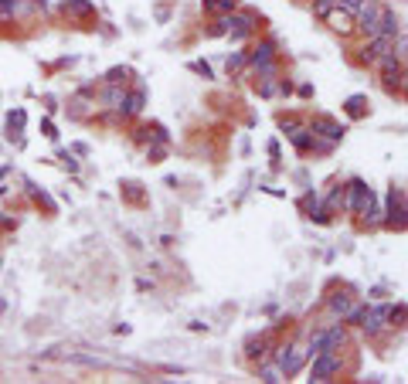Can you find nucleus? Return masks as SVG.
Here are the masks:
<instances>
[{
	"label": "nucleus",
	"instance_id": "nucleus-10",
	"mask_svg": "<svg viewBox=\"0 0 408 384\" xmlns=\"http://www.w3.org/2000/svg\"><path fill=\"white\" fill-rule=\"evenodd\" d=\"M269 350H272L269 333H252V337L245 340V361H252V364H262V361L269 357Z\"/></svg>",
	"mask_w": 408,
	"mask_h": 384
},
{
	"label": "nucleus",
	"instance_id": "nucleus-31",
	"mask_svg": "<svg viewBox=\"0 0 408 384\" xmlns=\"http://www.w3.org/2000/svg\"><path fill=\"white\" fill-rule=\"evenodd\" d=\"M279 92H283V96H290V92H292V82H290V78H283V82H279Z\"/></svg>",
	"mask_w": 408,
	"mask_h": 384
},
{
	"label": "nucleus",
	"instance_id": "nucleus-25",
	"mask_svg": "<svg viewBox=\"0 0 408 384\" xmlns=\"http://www.w3.org/2000/svg\"><path fill=\"white\" fill-rule=\"evenodd\" d=\"M106 82H109V85H126V82H130V68H113V72L106 75Z\"/></svg>",
	"mask_w": 408,
	"mask_h": 384
},
{
	"label": "nucleus",
	"instance_id": "nucleus-6",
	"mask_svg": "<svg viewBox=\"0 0 408 384\" xmlns=\"http://www.w3.org/2000/svg\"><path fill=\"white\" fill-rule=\"evenodd\" d=\"M391 48H395V35H374V38H364V44L357 48V61L374 68V61H378L381 55H388Z\"/></svg>",
	"mask_w": 408,
	"mask_h": 384
},
{
	"label": "nucleus",
	"instance_id": "nucleus-28",
	"mask_svg": "<svg viewBox=\"0 0 408 384\" xmlns=\"http://www.w3.org/2000/svg\"><path fill=\"white\" fill-rule=\"evenodd\" d=\"M361 4H364V0H337V7H344V11H350V14H357Z\"/></svg>",
	"mask_w": 408,
	"mask_h": 384
},
{
	"label": "nucleus",
	"instance_id": "nucleus-14",
	"mask_svg": "<svg viewBox=\"0 0 408 384\" xmlns=\"http://www.w3.org/2000/svg\"><path fill=\"white\" fill-rule=\"evenodd\" d=\"M238 7H242V0H201L204 14H232Z\"/></svg>",
	"mask_w": 408,
	"mask_h": 384
},
{
	"label": "nucleus",
	"instance_id": "nucleus-26",
	"mask_svg": "<svg viewBox=\"0 0 408 384\" xmlns=\"http://www.w3.org/2000/svg\"><path fill=\"white\" fill-rule=\"evenodd\" d=\"M299 126H303L299 119H292V116H279V130H283V133H286V136H290V133H296Z\"/></svg>",
	"mask_w": 408,
	"mask_h": 384
},
{
	"label": "nucleus",
	"instance_id": "nucleus-22",
	"mask_svg": "<svg viewBox=\"0 0 408 384\" xmlns=\"http://www.w3.org/2000/svg\"><path fill=\"white\" fill-rule=\"evenodd\" d=\"M310 7H313V18H327V14H330L333 7H337V0H310Z\"/></svg>",
	"mask_w": 408,
	"mask_h": 384
},
{
	"label": "nucleus",
	"instance_id": "nucleus-29",
	"mask_svg": "<svg viewBox=\"0 0 408 384\" xmlns=\"http://www.w3.org/2000/svg\"><path fill=\"white\" fill-rule=\"evenodd\" d=\"M191 72H197V75H204V78H214V75H211V68H208L204 61H191Z\"/></svg>",
	"mask_w": 408,
	"mask_h": 384
},
{
	"label": "nucleus",
	"instance_id": "nucleus-11",
	"mask_svg": "<svg viewBox=\"0 0 408 384\" xmlns=\"http://www.w3.org/2000/svg\"><path fill=\"white\" fill-rule=\"evenodd\" d=\"M299 208H303V214L313 218V221H330V211L323 208V201H320V194H316V191L303 194V197H299Z\"/></svg>",
	"mask_w": 408,
	"mask_h": 384
},
{
	"label": "nucleus",
	"instance_id": "nucleus-18",
	"mask_svg": "<svg viewBox=\"0 0 408 384\" xmlns=\"http://www.w3.org/2000/svg\"><path fill=\"white\" fill-rule=\"evenodd\" d=\"M61 11H65V14H72V18H92V14H96V7H92V4H85V0H65V4H61Z\"/></svg>",
	"mask_w": 408,
	"mask_h": 384
},
{
	"label": "nucleus",
	"instance_id": "nucleus-23",
	"mask_svg": "<svg viewBox=\"0 0 408 384\" xmlns=\"http://www.w3.org/2000/svg\"><path fill=\"white\" fill-rule=\"evenodd\" d=\"M391 51L402 58V61H408V31H398V35H395V48H391Z\"/></svg>",
	"mask_w": 408,
	"mask_h": 384
},
{
	"label": "nucleus",
	"instance_id": "nucleus-17",
	"mask_svg": "<svg viewBox=\"0 0 408 384\" xmlns=\"http://www.w3.org/2000/svg\"><path fill=\"white\" fill-rule=\"evenodd\" d=\"M344 109H347L350 119H361V116L371 113V102H368V96H350L347 102H344Z\"/></svg>",
	"mask_w": 408,
	"mask_h": 384
},
{
	"label": "nucleus",
	"instance_id": "nucleus-8",
	"mask_svg": "<svg viewBox=\"0 0 408 384\" xmlns=\"http://www.w3.org/2000/svg\"><path fill=\"white\" fill-rule=\"evenodd\" d=\"M269 61H279V44H276V38H262L252 51H249V68L269 65Z\"/></svg>",
	"mask_w": 408,
	"mask_h": 384
},
{
	"label": "nucleus",
	"instance_id": "nucleus-30",
	"mask_svg": "<svg viewBox=\"0 0 408 384\" xmlns=\"http://www.w3.org/2000/svg\"><path fill=\"white\" fill-rule=\"evenodd\" d=\"M398 92H402V96H408V61H405V68H402V82H398Z\"/></svg>",
	"mask_w": 408,
	"mask_h": 384
},
{
	"label": "nucleus",
	"instance_id": "nucleus-15",
	"mask_svg": "<svg viewBox=\"0 0 408 384\" xmlns=\"http://www.w3.org/2000/svg\"><path fill=\"white\" fill-rule=\"evenodd\" d=\"M255 374H259V381H266V384H279V381H286L276 361H262V364H255Z\"/></svg>",
	"mask_w": 408,
	"mask_h": 384
},
{
	"label": "nucleus",
	"instance_id": "nucleus-2",
	"mask_svg": "<svg viewBox=\"0 0 408 384\" xmlns=\"http://www.w3.org/2000/svg\"><path fill=\"white\" fill-rule=\"evenodd\" d=\"M276 354H272V361L279 364V371H283V378H292V374H299L303 367H307V361H310V354H307V344H283V347H272Z\"/></svg>",
	"mask_w": 408,
	"mask_h": 384
},
{
	"label": "nucleus",
	"instance_id": "nucleus-12",
	"mask_svg": "<svg viewBox=\"0 0 408 384\" xmlns=\"http://www.w3.org/2000/svg\"><path fill=\"white\" fill-rule=\"evenodd\" d=\"M143 106H147V89H133V92H126V99L119 102V116H140L143 113Z\"/></svg>",
	"mask_w": 408,
	"mask_h": 384
},
{
	"label": "nucleus",
	"instance_id": "nucleus-24",
	"mask_svg": "<svg viewBox=\"0 0 408 384\" xmlns=\"http://www.w3.org/2000/svg\"><path fill=\"white\" fill-rule=\"evenodd\" d=\"M126 99V89L123 85H109V92H106V106H113V109H119V102Z\"/></svg>",
	"mask_w": 408,
	"mask_h": 384
},
{
	"label": "nucleus",
	"instance_id": "nucleus-1",
	"mask_svg": "<svg viewBox=\"0 0 408 384\" xmlns=\"http://www.w3.org/2000/svg\"><path fill=\"white\" fill-rule=\"evenodd\" d=\"M385 0H364L361 11L354 14V31L364 35V38H374V35H385Z\"/></svg>",
	"mask_w": 408,
	"mask_h": 384
},
{
	"label": "nucleus",
	"instance_id": "nucleus-21",
	"mask_svg": "<svg viewBox=\"0 0 408 384\" xmlns=\"http://www.w3.org/2000/svg\"><path fill=\"white\" fill-rule=\"evenodd\" d=\"M27 0H0V20H14Z\"/></svg>",
	"mask_w": 408,
	"mask_h": 384
},
{
	"label": "nucleus",
	"instance_id": "nucleus-13",
	"mask_svg": "<svg viewBox=\"0 0 408 384\" xmlns=\"http://www.w3.org/2000/svg\"><path fill=\"white\" fill-rule=\"evenodd\" d=\"M290 143L296 147V154H313V150H316V136L310 133V126H307V123H303L296 133H290Z\"/></svg>",
	"mask_w": 408,
	"mask_h": 384
},
{
	"label": "nucleus",
	"instance_id": "nucleus-4",
	"mask_svg": "<svg viewBox=\"0 0 408 384\" xmlns=\"http://www.w3.org/2000/svg\"><path fill=\"white\" fill-rule=\"evenodd\" d=\"M391 327V303H378V306L364 309V316H361V323H357V330L364 333V337H381L385 330Z\"/></svg>",
	"mask_w": 408,
	"mask_h": 384
},
{
	"label": "nucleus",
	"instance_id": "nucleus-32",
	"mask_svg": "<svg viewBox=\"0 0 408 384\" xmlns=\"http://www.w3.org/2000/svg\"><path fill=\"white\" fill-rule=\"evenodd\" d=\"M150 156H154V163H160V160H163V147H154V150H150Z\"/></svg>",
	"mask_w": 408,
	"mask_h": 384
},
{
	"label": "nucleus",
	"instance_id": "nucleus-16",
	"mask_svg": "<svg viewBox=\"0 0 408 384\" xmlns=\"http://www.w3.org/2000/svg\"><path fill=\"white\" fill-rule=\"evenodd\" d=\"M350 306H354V299H350L347 292H333L330 299H327V309H330L337 320H344V313H347Z\"/></svg>",
	"mask_w": 408,
	"mask_h": 384
},
{
	"label": "nucleus",
	"instance_id": "nucleus-3",
	"mask_svg": "<svg viewBox=\"0 0 408 384\" xmlns=\"http://www.w3.org/2000/svg\"><path fill=\"white\" fill-rule=\"evenodd\" d=\"M307 364H310V381L327 384V381H333V378L340 374L344 357H340V350H320V354H313Z\"/></svg>",
	"mask_w": 408,
	"mask_h": 384
},
{
	"label": "nucleus",
	"instance_id": "nucleus-9",
	"mask_svg": "<svg viewBox=\"0 0 408 384\" xmlns=\"http://www.w3.org/2000/svg\"><path fill=\"white\" fill-rule=\"evenodd\" d=\"M323 24L330 27L333 35H340V38H350V35H354V14L344 11V7H333L330 14L323 18Z\"/></svg>",
	"mask_w": 408,
	"mask_h": 384
},
{
	"label": "nucleus",
	"instance_id": "nucleus-20",
	"mask_svg": "<svg viewBox=\"0 0 408 384\" xmlns=\"http://www.w3.org/2000/svg\"><path fill=\"white\" fill-rule=\"evenodd\" d=\"M323 208H327L330 214L344 211V184H333V191L323 197Z\"/></svg>",
	"mask_w": 408,
	"mask_h": 384
},
{
	"label": "nucleus",
	"instance_id": "nucleus-27",
	"mask_svg": "<svg viewBox=\"0 0 408 384\" xmlns=\"http://www.w3.org/2000/svg\"><path fill=\"white\" fill-rule=\"evenodd\" d=\"M385 35H398V14L385 7Z\"/></svg>",
	"mask_w": 408,
	"mask_h": 384
},
{
	"label": "nucleus",
	"instance_id": "nucleus-19",
	"mask_svg": "<svg viewBox=\"0 0 408 384\" xmlns=\"http://www.w3.org/2000/svg\"><path fill=\"white\" fill-rule=\"evenodd\" d=\"M225 72L228 75H242V72H249V51H235L228 61H225Z\"/></svg>",
	"mask_w": 408,
	"mask_h": 384
},
{
	"label": "nucleus",
	"instance_id": "nucleus-5",
	"mask_svg": "<svg viewBox=\"0 0 408 384\" xmlns=\"http://www.w3.org/2000/svg\"><path fill=\"white\" fill-rule=\"evenodd\" d=\"M374 68H378V75H381V85H385V92H398V82H402V68H405V61L388 51V55H381L374 61Z\"/></svg>",
	"mask_w": 408,
	"mask_h": 384
},
{
	"label": "nucleus",
	"instance_id": "nucleus-7",
	"mask_svg": "<svg viewBox=\"0 0 408 384\" xmlns=\"http://www.w3.org/2000/svg\"><path fill=\"white\" fill-rule=\"evenodd\" d=\"M307 126H310V133L316 136V140H327V143H333V147H337V143L344 140V133H347V126H340L333 116H313Z\"/></svg>",
	"mask_w": 408,
	"mask_h": 384
}]
</instances>
